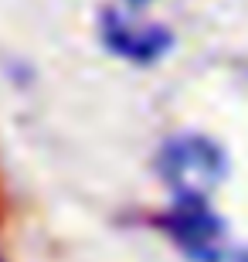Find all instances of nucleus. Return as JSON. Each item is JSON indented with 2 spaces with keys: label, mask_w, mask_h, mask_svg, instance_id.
Masks as SVG:
<instances>
[{
  "label": "nucleus",
  "mask_w": 248,
  "mask_h": 262,
  "mask_svg": "<svg viewBox=\"0 0 248 262\" xmlns=\"http://www.w3.org/2000/svg\"><path fill=\"white\" fill-rule=\"evenodd\" d=\"M156 170L170 184L173 198H208L228 174V157L208 136L181 133L163 143Z\"/></svg>",
  "instance_id": "obj_1"
},
{
  "label": "nucleus",
  "mask_w": 248,
  "mask_h": 262,
  "mask_svg": "<svg viewBox=\"0 0 248 262\" xmlns=\"http://www.w3.org/2000/svg\"><path fill=\"white\" fill-rule=\"evenodd\" d=\"M160 225L191 262H224V222L211 211L208 198H173Z\"/></svg>",
  "instance_id": "obj_2"
},
{
  "label": "nucleus",
  "mask_w": 248,
  "mask_h": 262,
  "mask_svg": "<svg viewBox=\"0 0 248 262\" xmlns=\"http://www.w3.org/2000/svg\"><path fill=\"white\" fill-rule=\"evenodd\" d=\"M102 45L119 58L129 61H156L170 51L173 38L170 31L160 28V24H143V20H133L119 14V10H105L102 14Z\"/></svg>",
  "instance_id": "obj_3"
},
{
  "label": "nucleus",
  "mask_w": 248,
  "mask_h": 262,
  "mask_svg": "<svg viewBox=\"0 0 248 262\" xmlns=\"http://www.w3.org/2000/svg\"><path fill=\"white\" fill-rule=\"evenodd\" d=\"M136 4H146V0H136Z\"/></svg>",
  "instance_id": "obj_4"
}]
</instances>
